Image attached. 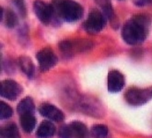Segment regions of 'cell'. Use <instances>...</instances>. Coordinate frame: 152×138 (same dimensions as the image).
<instances>
[{
	"label": "cell",
	"mask_w": 152,
	"mask_h": 138,
	"mask_svg": "<svg viewBox=\"0 0 152 138\" xmlns=\"http://www.w3.org/2000/svg\"><path fill=\"white\" fill-rule=\"evenodd\" d=\"M150 26L149 18L144 15H137L123 26L122 37L127 44L137 45L143 42L148 36Z\"/></svg>",
	"instance_id": "6da1fadb"
},
{
	"label": "cell",
	"mask_w": 152,
	"mask_h": 138,
	"mask_svg": "<svg viewBox=\"0 0 152 138\" xmlns=\"http://www.w3.org/2000/svg\"><path fill=\"white\" fill-rule=\"evenodd\" d=\"M55 13L66 22H74L82 18L84 9L74 0H53Z\"/></svg>",
	"instance_id": "7a4b0ae2"
},
{
	"label": "cell",
	"mask_w": 152,
	"mask_h": 138,
	"mask_svg": "<svg viewBox=\"0 0 152 138\" xmlns=\"http://www.w3.org/2000/svg\"><path fill=\"white\" fill-rule=\"evenodd\" d=\"M59 50L66 56H72L76 53H84L93 47V42L86 39L64 40L58 44Z\"/></svg>",
	"instance_id": "3957f363"
},
{
	"label": "cell",
	"mask_w": 152,
	"mask_h": 138,
	"mask_svg": "<svg viewBox=\"0 0 152 138\" xmlns=\"http://www.w3.org/2000/svg\"><path fill=\"white\" fill-rule=\"evenodd\" d=\"M124 99L132 106H141L152 99V87L146 88H130L124 93Z\"/></svg>",
	"instance_id": "277c9868"
},
{
	"label": "cell",
	"mask_w": 152,
	"mask_h": 138,
	"mask_svg": "<svg viewBox=\"0 0 152 138\" xmlns=\"http://www.w3.org/2000/svg\"><path fill=\"white\" fill-rule=\"evenodd\" d=\"M106 24L105 15L96 8L89 11L86 21L84 22V29L89 34H98L102 31Z\"/></svg>",
	"instance_id": "5b68a950"
},
{
	"label": "cell",
	"mask_w": 152,
	"mask_h": 138,
	"mask_svg": "<svg viewBox=\"0 0 152 138\" xmlns=\"http://www.w3.org/2000/svg\"><path fill=\"white\" fill-rule=\"evenodd\" d=\"M36 59L39 64V67L42 72L50 70L52 67L56 66L58 61L56 54L49 47H45L40 50L36 53Z\"/></svg>",
	"instance_id": "8992f818"
},
{
	"label": "cell",
	"mask_w": 152,
	"mask_h": 138,
	"mask_svg": "<svg viewBox=\"0 0 152 138\" xmlns=\"http://www.w3.org/2000/svg\"><path fill=\"white\" fill-rule=\"evenodd\" d=\"M33 9L38 20L45 25H48L53 20V14H56L53 6L45 3L42 0H35Z\"/></svg>",
	"instance_id": "52a82bcc"
},
{
	"label": "cell",
	"mask_w": 152,
	"mask_h": 138,
	"mask_svg": "<svg viewBox=\"0 0 152 138\" xmlns=\"http://www.w3.org/2000/svg\"><path fill=\"white\" fill-rule=\"evenodd\" d=\"M21 91L22 88L20 85L14 80L6 79L0 83V95L7 99L15 100L20 95Z\"/></svg>",
	"instance_id": "ba28073f"
},
{
	"label": "cell",
	"mask_w": 152,
	"mask_h": 138,
	"mask_svg": "<svg viewBox=\"0 0 152 138\" xmlns=\"http://www.w3.org/2000/svg\"><path fill=\"white\" fill-rule=\"evenodd\" d=\"M39 112L42 116L57 123L64 121L65 119L63 112L56 108L55 105L50 103H42L39 108Z\"/></svg>",
	"instance_id": "9c48e42d"
},
{
	"label": "cell",
	"mask_w": 152,
	"mask_h": 138,
	"mask_svg": "<svg viewBox=\"0 0 152 138\" xmlns=\"http://www.w3.org/2000/svg\"><path fill=\"white\" fill-rule=\"evenodd\" d=\"M124 87V77L118 70H112L108 74V90L112 93H117Z\"/></svg>",
	"instance_id": "30bf717a"
},
{
	"label": "cell",
	"mask_w": 152,
	"mask_h": 138,
	"mask_svg": "<svg viewBox=\"0 0 152 138\" xmlns=\"http://www.w3.org/2000/svg\"><path fill=\"white\" fill-rule=\"evenodd\" d=\"M98 5H100L101 7L102 8L103 13L105 15V17H107V18L110 20V22L112 23L113 27L114 26L115 28H117V18H116V16L114 14L113 8L112 7L111 4V0H95Z\"/></svg>",
	"instance_id": "8fae6325"
},
{
	"label": "cell",
	"mask_w": 152,
	"mask_h": 138,
	"mask_svg": "<svg viewBox=\"0 0 152 138\" xmlns=\"http://www.w3.org/2000/svg\"><path fill=\"white\" fill-rule=\"evenodd\" d=\"M56 126L49 121H43L38 127L36 135L38 138H52L56 134Z\"/></svg>",
	"instance_id": "7c38bea8"
},
{
	"label": "cell",
	"mask_w": 152,
	"mask_h": 138,
	"mask_svg": "<svg viewBox=\"0 0 152 138\" xmlns=\"http://www.w3.org/2000/svg\"><path fill=\"white\" fill-rule=\"evenodd\" d=\"M18 64H19V66L21 69V71L27 77L29 78H33L35 74V67L30 57L22 55V56L19 57V59H18Z\"/></svg>",
	"instance_id": "4fadbf2b"
},
{
	"label": "cell",
	"mask_w": 152,
	"mask_h": 138,
	"mask_svg": "<svg viewBox=\"0 0 152 138\" xmlns=\"http://www.w3.org/2000/svg\"><path fill=\"white\" fill-rule=\"evenodd\" d=\"M73 138H89L87 126L78 121H74L69 124Z\"/></svg>",
	"instance_id": "5bb4252c"
},
{
	"label": "cell",
	"mask_w": 152,
	"mask_h": 138,
	"mask_svg": "<svg viewBox=\"0 0 152 138\" xmlns=\"http://www.w3.org/2000/svg\"><path fill=\"white\" fill-rule=\"evenodd\" d=\"M0 20H1V22H4L6 27L10 28V29H12V28L16 27L17 24L19 23L18 17L13 10L7 9V10L5 11L2 7H1V10H0Z\"/></svg>",
	"instance_id": "9a60e30c"
},
{
	"label": "cell",
	"mask_w": 152,
	"mask_h": 138,
	"mask_svg": "<svg viewBox=\"0 0 152 138\" xmlns=\"http://www.w3.org/2000/svg\"><path fill=\"white\" fill-rule=\"evenodd\" d=\"M34 110H35V105L31 98L30 97H26L22 99L17 107L18 113L20 116L24 115V114H29V113H34Z\"/></svg>",
	"instance_id": "2e32d148"
},
{
	"label": "cell",
	"mask_w": 152,
	"mask_h": 138,
	"mask_svg": "<svg viewBox=\"0 0 152 138\" xmlns=\"http://www.w3.org/2000/svg\"><path fill=\"white\" fill-rule=\"evenodd\" d=\"M20 126L23 129L25 133H31L36 125V118L34 116V113H29L20 116Z\"/></svg>",
	"instance_id": "e0dca14e"
},
{
	"label": "cell",
	"mask_w": 152,
	"mask_h": 138,
	"mask_svg": "<svg viewBox=\"0 0 152 138\" xmlns=\"http://www.w3.org/2000/svg\"><path fill=\"white\" fill-rule=\"evenodd\" d=\"M1 138H20L18 126L15 123H8L1 128Z\"/></svg>",
	"instance_id": "ac0fdd59"
},
{
	"label": "cell",
	"mask_w": 152,
	"mask_h": 138,
	"mask_svg": "<svg viewBox=\"0 0 152 138\" xmlns=\"http://www.w3.org/2000/svg\"><path fill=\"white\" fill-rule=\"evenodd\" d=\"M91 135L93 138H106L108 135V127L103 124H95L91 130Z\"/></svg>",
	"instance_id": "d6986e66"
},
{
	"label": "cell",
	"mask_w": 152,
	"mask_h": 138,
	"mask_svg": "<svg viewBox=\"0 0 152 138\" xmlns=\"http://www.w3.org/2000/svg\"><path fill=\"white\" fill-rule=\"evenodd\" d=\"M13 114L12 108L7 104L4 101L0 102V119L1 120H7L10 119Z\"/></svg>",
	"instance_id": "ffe728a7"
},
{
	"label": "cell",
	"mask_w": 152,
	"mask_h": 138,
	"mask_svg": "<svg viewBox=\"0 0 152 138\" xmlns=\"http://www.w3.org/2000/svg\"><path fill=\"white\" fill-rule=\"evenodd\" d=\"M12 2H13L14 6L16 7V8L18 9V11H19L20 15L22 18L26 17L27 10H26V6H25L24 0H12Z\"/></svg>",
	"instance_id": "44dd1931"
},
{
	"label": "cell",
	"mask_w": 152,
	"mask_h": 138,
	"mask_svg": "<svg viewBox=\"0 0 152 138\" xmlns=\"http://www.w3.org/2000/svg\"><path fill=\"white\" fill-rule=\"evenodd\" d=\"M58 136L59 138H73L69 125L61 126L58 132Z\"/></svg>",
	"instance_id": "7402d4cb"
},
{
	"label": "cell",
	"mask_w": 152,
	"mask_h": 138,
	"mask_svg": "<svg viewBox=\"0 0 152 138\" xmlns=\"http://www.w3.org/2000/svg\"><path fill=\"white\" fill-rule=\"evenodd\" d=\"M134 4L137 7H146L152 5V0H134Z\"/></svg>",
	"instance_id": "603a6c76"
}]
</instances>
